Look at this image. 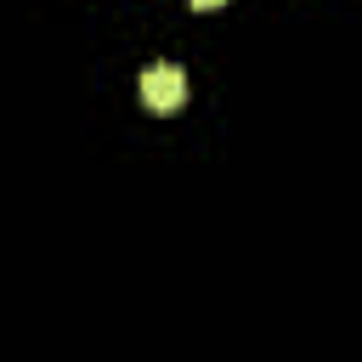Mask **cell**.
Segmentation results:
<instances>
[{"instance_id": "6da1fadb", "label": "cell", "mask_w": 362, "mask_h": 362, "mask_svg": "<svg viewBox=\"0 0 362 362\" xmlns=\"http://www.w3.org/2000/svg\"><path fill=\"white\" fill-rule=\"evenodd\" d=\"M141 102H147L153 113H175V107L187 102V74H181L175 62H153V68L141 74Z\"/></svg>"}, {"instance_id": "7a4b0ae2", "label": "cell", "mask_w": 362, "mask_h": 362, "mask_svg": "<svg viewBox=\"0 0 362 362\" xmlns=\"http://www.w3.org/2000/svg\"><path fill=\"white\" fill-rule=\"evenodd\" d=\"M192 11H215V6H226V0H187Z\"/></svg>"}]
</instances>
